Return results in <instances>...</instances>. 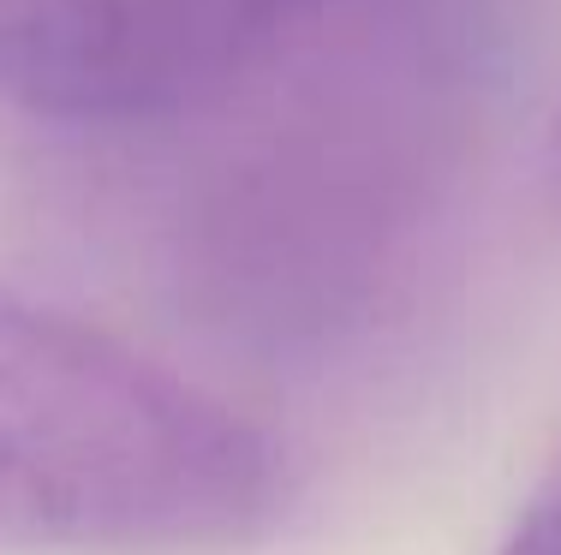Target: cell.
Returning <instances> with one entry per match:
<instances>
[{
  "instance_id": "cell-1",
  "label": "cell",
  "mask_w": 561,
  "mask_h": 555,
  "mask_svg": "<svg viewBox=\"0 0 561 555\" xmlns=\"http://www.w3.org/2000/svg\"><path fill=\"white\" fill-rule=\"evenodd\" d=\"M280 448L192 377L0 293V555H192L257 537Z\"/></svg>"
},
{
  "instance_id": "cell-2",
  "label": "cell",
  "mask_w": 561,
  "mask_h": 555,
  "mask_svg": "<svg viewBox=\"0 0 561 555\" xmlns=\"http://www.w3.org/2000/svg\"><path fill=\"white\" fill-rule=\"evenodd\" d=\"M299 0H0V96L66 126L185 108Z\"/></svg>"
},
{
  "instance_id": "cell-3",
  "label": "cell",
  "mask_w": 561,
  "mask_h": 555,
  "mask_svg": "<svg viewBox=\"0 0 561 555\" xmlns=\"http://www.w3.org/2000/svg\"><path fill=\"white\" fill-rule=\"evenodd\" d=\"M502 555H561V466H556V478L526 501V513H519V525L507 532Z\"/></svg>"
},
{
  "instance_id": "cell-4",
  "label": "cell",
  "mask_w": 561,
  "mask_h": 555,
  "mask_svg": "<svg viewBox=\"0 0 561 555\" xmlns=\"http://www.w3.org/2000/svg\"><path fill=\"white\" fill-rule=\"evenodd\" d=\"M550 185H556V204H561V120L550 131Z\"/></svg>"
}]
</instances>
